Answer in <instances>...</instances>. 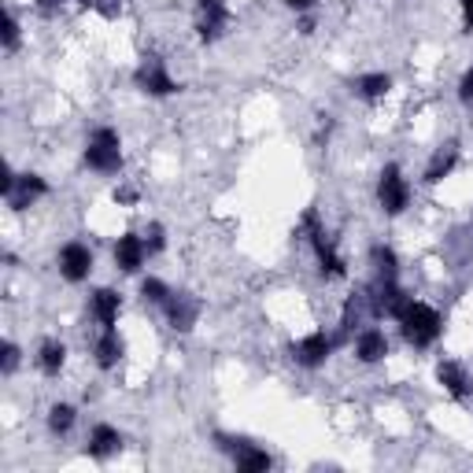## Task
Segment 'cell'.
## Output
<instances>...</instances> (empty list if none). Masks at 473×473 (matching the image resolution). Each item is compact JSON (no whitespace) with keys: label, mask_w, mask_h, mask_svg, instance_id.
<instances>
[{"label":"cell","mask_w":473,"mask_h":473,"mask_svg":"<svg viewBox=\"0 0 473 473\" xmlns=\"http://www.w3.org/2000/svg\"><path fill=\"white\" fill-rule=\"evenodd\" d=\"M396 322H399V329H403V336H407L411 348H429V344L440 341V333H444L440 311L429 307V303H422V300H411Z\"/></svg>","instance_id":"1"},{"label":"cell","mask_w":473,"mask_h":473,"mask_svg":"<svg viewBox=\"0 0 473 473\" xmlns=\"http://www.w3.org/2000/svg\"><path fill=\"white\" fill-rule=\"evenodd\" d=\"M149 259V248H145V237L141 233H122L118 244H115V266L122 274H138Z\"/></svg>","instance_id":"11"},{"label":"cell","mask_w":473,"mask_h":473,"mask_svg":"<svg viewBox=\"0 0 473 473\" xmlns=\"http://www.w3.org/2000/svg\"><path fill=\"white\" fill-rule=\"evenodd\" d=\"M75 422H78V411L71 407V403H52L48 407V429H52V437H67L75 429Z\"/></svg>","instance_id":"20"},{"label":"cell","mask_w":473,"mask_h":473,"mask_svg":"<svg viewBox=\"0 0 473 473\" xmlns=\"http://www.w3.org/2000/svg\"><path fill=\"white\" fill-rule=\"evenodd\" d=\"M370 262H374V278H399V259L388 244H374Z\"/></svg>","instance_id":"21"},{"label":"cell","mask_w":473,"mask_h":473,"mask_svg":"<svg viewBox=\"0 0 473 473\" xmlns=\"http://www.w3.org/2000/svg\"><path fill=\"white\" fill-rule=\"evenodd\" d=\"M230 26V5L226 0H200L196 5V34L200 41H219Z\"/></svg>","instance_id":"7"},{"label":"cell","mask_w":473,"mask_h":473,"mask_svg":"<svg viewBox=\"0 0 473 473\" xmlns=\"http://www.w3.org/2000/svg\"><path fill=\"white\" fill-rule=\"evenodd\" d=\"M86 163L97 174H118L122 170V141L111 126H97L86 141Z\"/></svg>","instance_id":"2"},{"label":"cell","mask_w":473,"mask_h":473,"mask_svg":"<svg viewBox=\"0 0 473 473\" xmlns=\"http://www.w3.org/2000/svg\"><path fill=\"white\" fill-rule=\"evenodd\" d=\"M89 311H93V318H97L104 329H115L118 311H122V296H118L115 289H97V293L89 296Z\"/></svg>","instance_id":"14"},{"label":"cell","mask_w":473,"mask_h":473,"mask_svg":"<svg viewBox=\"0 0 473 473\" xmlns=\"http://www.w3.org/2000/svg\"><path fill=\"white\" fill-rule=\"evenodd\" d=\"M115 200H118V204H133L138 192H133V189H115Z\"/></svg>","instance_id":"30"},{"label":"cell","mask_w":473,"mask_h":473,"mask_svg":"<svg viewBox=\"0 0 473 473\" xmlns=\"http://www.w3.org/2000/svg\"><path fill=\"white\" fill-rule=\"evenodd\" d=\"M59 274L71 282V285L86 282V278L93 274V252H89V244H82V241H67V244L59 248Z\"/></svg>","instance_id":"8"},{"label":"cell","mask_w":473,"mask_h":473,"mask_svg":"<svg viewBox=\"0 0 473 473\" xmlns=\"http://www.w3.org/2000/svg\"><path fill=\"white\" fill-rule=\"evenodd\" d=\"M455 163H458V145H455V141H447L444 149H437V152H433V159H429V167H426V181H429V185L444 181V178L455 170Z\"/></svg>","instance_id":"18"},{"label":"cell","mask_w":473,"mask_h":473,"mask_svg":"<svg viewBox=\"0 0 473 473\" xmlns=\"http://www.w3.org/2000/svg\"><path fill=\"white\" fill-rule=\"evenodd\" d=\"M437 381H440V385H444V392H451L455 399H469V396H473V381H469L466 366H462V363H455V359L437 363Z\"/></svg>","instance_id":"13"},{"label":"cell","mask_w":473,"mask_h":473,"mask_svg":"<svg viewBox=\"0 0 473 473\" xmlns=\"http://www.w3.org/2000/svg\"><path fill=\"white\" fill-rule=\"evenodd\" d=\"M219 447H226V451L233 455L237 469H244V473H262V469H270V466H274V462H270V455H266L262 447H255L252 440H233V437H219Z\"/></svg>","instance_id":"10"},{"label":"cell","mask_w":473,"mask_h":473,"mask_svg":"<svg viewBox=\"0 0 473 473\" xmlns=\"http://www.w3.org/2000/svg\"><path fill=\"white\" fill-rule=\"evenodd\" d=\"M303 230L311 237V248H314L322 278H344V259H341V252H336V244L329 241V233H325V226H322V219H318L314 208L303 215Z\"/></svg>","instance_id":"3"},{"label":"cell","mask_w":473,"mask_h":473,"mask_svg":"<svg viewBox=\"0 0 473 473\" xmlns=\"http://www.w3.org/2000/svg\"><path fill=\"white\" fill-rule=\"evenodd\" d=\"M141 237H145V248H149V255H159V252L167 248V230H163L159 222H152V226H149Z\"/></svg>","instance_id":"24"},{"label":"cell","mask_w":473,"mask_h":473,"mask_svg":"<svg viewBox=\"0 0 473 473\" xmlns=\"http://www.w3.org/2000/svg\"><path fill=\"white\" fill-rule=\"evenodd\" d=\"M355 355H359V363H381L385 355H388V336L381 333V329H363L359 336H355Z\"/></svg>","instance_id":"15"},{"label":"cell","mask_w":473,"mask_h":473,"mask_svg":"<svg viewBox=\"0 0 473 473\" xmlns=\"http://www.w3.org/2000/svg\"><path fill=\"white\" fill-rule=\"evenodd\" d=\"M377 204L392 219L403 215V211H407V204H411V181L403 178V170L396 163H388L381 170V178H377Z\"/></svg>","instance_id":"4"},{"label":"cell","mask_w":473,"mask_h":473,"mask_svg":"<svg viewBox=\"0 0 473 473\" xmlns=\"http://www.w3.org/2000/svg\"><path fill=\"white\" fill-rule=\"evenodd\" d=\"M133 86H138L141 93H149V97H174L181 86L170 78V71H167V63L159 59V56H145L141 59V67L133 71Z\"/></svg>","instance_id":"5"},{"label":"cell","mask_w":473,"mask_h":473,"mask_svg":"<svg viewBox=\"0 0 473 473\" xmlns=\"http://www.w3.org/2000/svg\"><path fill=\"white\" fill-rule=\"evenodd\" d=\"M462 5V23H466V30H473V0H458Z\"/></svg>","instance_id":"29"},{"label":"cell","mask_w":473,"mask_h":473,"mask_svg":"<svg viewBox=\"0 0 473 473\" xmlns=\"http://www.w3.org/2000/svg\"><path fill=\"white\" fill-rule=\"evenodd\" d=\"M15 45H19V19L8 12V15H5V48L15 52Z\"/></svg>","instance_id":"25"},{"label":"cell","mask_w":473,"mask_h":473,"mask_svg":"<svg viewBox=\"0 0 473 473\" xmlns=\"http://www.w3.org/2000/svg\"><path fill=\"white\" fill-rule=\"evenodd\" d=\"M63 5H67V0H37V8H41L45 15H56Z\"/></svg>","instance_id":"28"},{"label":"cell","mask_w":473,"mask_h":473,"mask_svg":"<svg viewBox=\"0 0 473 473\" xmlns=\"http://www.w3.org/2000/svg\"><path fill=\"white\" fill-rule=\"evenodd\" d=\"M458 100H462V104H473V63L466 67V75H462V82H458Z\"/></svg>","instance_id":"27"},{"label":"cell","mask_w":473,"mask_h":473,"mask_svg":"<svg viewBox=\"0 0 473 473\" xmlns=\"http://www.w3.org/2000/svg\"><path fill=\"white\" fill-rule=\"evenodd\" d=\"M388 89H392V78H388L385 71L363 75V78L355 82V93H359L363 100H381V97H388Z\"/></svg>","instance_id":"22"},{"label":"cell","mask_w":473,"mask_h":473,"mask_svg":"<svg viewBox=\"0 0 473 473\" xmlns=\"http://www.w3.org/2000/svg\"><path fill=\"white\" fill-rule=\"evenodd\" d=\"M45 192H48V185H45V178H37V174H8V178H5V200H8L12 211L34 208Z\"/></svg>","instance_id":"6"},{"label":"cell","mask_w":473,"mask_h":473,"mask_svg":"<svg viewBox=\"0 0 473 473\" xmlns=\"http://www.w3.org/2000/svg\"><path fill=\"white\" fill-rule=\"evenodd\" d=\"M329 352H333V336L329 333H307L303 341H296L293 344V359H296V366H303V370H318L325 359H329Z\"/></svg>","instance_id":"9"},{"label":"cell","mask_w":473,"mask_h":473,"mask_svg":"<svg viewBox=\"0 0 473 473\" xmlns=\"http://www.w3.org/2000/svg\"><path fill=\"white\" fill-rule=\"evenodd\" d=\"M122 352H126V344H122V336H118L115 329H104V333L97 336V344H93V355H97V366H100V370H115L118 359H122Z\"/></svg>","instance_id":"17"},{"label":"cell","mask_w":473,"mask_h":473,"mask_svg":"<svg viewBox=\"0 0 473 473\" xmlns=\"http://www.w3.org/2000/svg\"><path fill=\"white\" fill-rule=\"evenodd\" d=\"M285 5H289L293 12H311V8H314V0H285Z\"/></svg>","instance_id":"31"},{"label":"cell","mask_w":473,"mask_h":473,"mask_svg":"<svg viewBox=\"0 0 473 473\" xmlns=\"http://www.w3.org/2000/svg\"><path fill=\"white\" fill-rule=\"evenodd\" d=\"M163 314H167L174 333H189L196 325V318H200V303L189 293H170V300L163 303Z\"/></svg>","instance_id":"12"},{"label":"cell","mask_w":473,"mask_h":473,"mask_svg":"<svg viewBox=\"0 0 473 473\" xmlns=\"http://www.w3.org/2000/svg\"><path fill=\"white\" fill-rule=\"evenodd\" d=\"M118 447H122V433H118L115 426H108V422L93 426V433H89V444H86V451H89L93 458H111Z\"/></svg>","instance_id":"16"},{"label":"cell","mask_w":473,"mask_h":473,"mask_svg":"<svg viewBox=\"0 0 473 473\" xmlns=\"http://www.w3.org/2000/svg\"><path fill=\"white\" fill-rule=\"evenodd\" d=\"M63 363H67V344H63V341H45V344L37 348V366H41V374L56 377V374L63 370Z\"/></svg>","instance_id":"19"},{"label":"cell","mask_w":473,"mask_h":473,"mask_svg":"<svg viewBox=\"0 0 473 473\" xmlns=\"http://www.w3.org/2000/svg\"><path fill=\"white\" fill-rule=\"evenodd\" d=\"M141 296H145V303L163 307V303L170 300V289H167L159 278H145V282H141Z\"/></svg>","instance_id":"23"},{"label":"cell","mask_w":473,"mask_h":473,"mask_svg":"<svg viewBox=\"0 0 473 473\" xmlns=\"http://www.w3.org/2000/svg\"><path fill=\"white\" fill-rule=\"evenodd\" d=\"M15 366H19V348L8 341V344H5V363H0V370H5V377H12Z\"/></svg>","instance_id":"26"}]
</instances>
